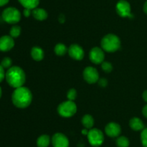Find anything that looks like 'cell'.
<instances>
[{
    "instance_id": "34",
    "label": "cell",
    "mask_w": 147,
    "mask_h": 147,
    "mask_svg": "<svg viewBox=\"0 0 147 147\" xmlns=\"http://www.w3.org/2000/svg\"><path fill=\"white\" fill-rule=\"evenodd\" d=\"M88 131L87 128H85V129H83V131H82V133L83 134V135H88Z\"/></svg>"
},
{
    "instance_id": "18",
    "label": "cell",
    "mask_w": 147,
    "mask_h": 147,
    "mask_svg": "<svg viewBox=\"0 0 147 147\" xmlns=\"http://www.w3.org/2000/svg\"><path fill=\"white\" fill-rule=\"evenodd\" d=\"M81 122L85 128H87V129H91L94 125V119L93 116L89 114H86L82 118Z\"/></svg>"
},
{
    "instance_id": "4",
    "label": "cell",
    "mask_w": 147,
    "mask_h": 147,
    "mask_svg": "<svg viewBox=\"0 0 147 147\" xmlns=\"http://www.w3.org/2000/svg\"><path fill=\"white\" fill-rule=\"evenodd\" d=\"M57 112L63 118H70L76 115L77 112V105L74 101L66 100L61 102L57 108Z\"/></svg>"
},
{
    "instance_id": "1",
    "label": "cell",
    "mask_w": 147,
    "mask_h": 147,
    "mask_svg": "<svg viewBox=\"0 0 147 147\" xmlns=\"http://www.w3.org/2000/svg\"><path fill=\"white\" fill-rule=\"evenodd\" d=\"M32 101V94L30 89L26 86L16 88L11 95L13 105L20 109H24L30 106Z\"/></svg>"
},
{
    "instance_id": "5",
    "label": "cell",
    "mask_w": 147,
    "mask_h": 147,
    "mask_svg": "<svg viewBox=\"0 0 147 147\" xmlns=\"http://www.w3.org/2000/svg\"><path fill=\"white\" fill-rule=\"evenodd\" d=\"M3 20L8 24H14L21 20V13L17 8L13 7H7L2 12L1 14Z\"/></svg>"
},
{
    "instance_id": "2",
    "label": "cell",
    "mask_w": 147,
    "mask_h": 147,
    "mask_svg": "<svg viewBox=\"0 0 147 147\" xmlns=\"http://www.w3.org/2000/svg\"><path fill=\"white\" fill-rule=\"evenodd\" d=\"M5 79L10 86L16 89L24 84L26 75L24 70L20 66H11L6 72Z\"/></svg>"
},
{
    "instance_id": "14",
    "label": "cell",
    "mask_w": 147,
    "mask_h": 147,
    "mask_svg": "<svg viewBox=\"0 0 147 147\" xmlns=\"http://www.w3.org/2000/svg\"><path fill=\"white\" fill-rule=\"evenodd\" d=\"M129 126L134 131H142L144 128V124L140 118L134 117L129 120Z\"/></svg>"
},
{
    "instance_id": "9",
    "label": "cell",
    "mask_w": 147,
    "mask_h": 147,
    "mask_svg": "<svg viewBox=\"0 0 147 147\" xmlns=\"http://www.w3.org/2000/svg\"><path fill=\"white\" fill-rule=\"evenodd\" d=\"M89 59L95 64H101L104 61V50L99 47H94L90 50Z\"/></svg>"
},
{
    "instance_id": "12",
    "label": "cell",
    "mask_w": 147,
    "mask_h": 147,
    "mask_svg": "<svg viewBox=\"0 0 147 147\" xmlns=\"http://www.w3.org/2000/svg\"><path fill=\"white\" fill-rule=\"evenodd\" d=\"M52 144L53 147H68L69 140L65 135L57 133L52 137Z\"/></svg>"
},
{
    "instance_id": "10",
    "label": "cell",
    "mask_w": 147,
    "mask_h": 147,
    "mask_svg": "<svg viewBox=\"0 0 147 147\" xmlns=\"http://www.w3.org/2000/svg\"><path fill=\"white\" fill-rule=\"evenodd\" d=\"M69 56L70 58L76 61H80L84 58V50L78 44H72L68 48Z\"/></svg>"
},
{
    "instance_id": "33",
    "label": "cell",
    "mask_w": 147,
    "mask_h": 147,
    "mask_svg": "<svg viewBox=\"0 0 147 147\" xmlns=\"http://www.w3.org/2000/svg\"><path fill=\"white\" fill-rule=\"evenodd\" d=\"M142 97H143L144 100L146 102H147V90H145L144 92H143V94H142Z\"/></svg>"
},
{
    "instance_id": "31",
    "label": "cell",
    "mask_w": 147,
    "mask_h": 147,
    "mask_svg": "<svg viewBox=\"0 0 147 147\" xmlns=\"http://www.w3.org/2000/svg\"><path fill=\"white\" fill-rule=\"evenodd\" d=\"M9 1V0H0V7H3L7 4Z\"/></svg>"
},
{
    "instance_id": "13",
    "label": "cell",
    "mask_w": 147,
    "mask_h": 147,
    "mask_svg": "<svg viewBox=\"0 0 147 147\" xmlns=\"http://www.w3.org/2000/svg\"><path fill=\"white\" fill-rule=\"evenodd\" d=\"M14 46V40L10 35L0 37V51L7 52L11 50Z\"/></svg>"
},
{
    "instance_id": "28",
    "label": "cell",
    "mask_w": 147,
    "mask_h": 147,
    "mask_svg": "<svg viewBox=\"0 0 147 147\" xmlns=\"http://www.w3.org/2000/svg\"><path fill=\"white\" fill-rule=\"evenodd\" d=\"M5 76L6 72L5 71H4V69L1 66V65L0 64V82H1L4 79H5Z\"/></svg>"
},
{
    "instance_id": "20",
    "label": "cell",
    "mask_w": 147,
    "mask_h": 147,
    "mask_svg": "<svg viewBox=\"0 0 147 147\" xmlns=\"http://www.w3.org/2000/svg\"><path fill=\"white\" fill-rule=\"evenodd\" d=\"M68 51V48L64 43H57L54 48V52L57 56H65Z\"/></svg>"
},
{
    "instance_id": "11",
    "label": "cell",
    "mask_w": 147,
    "mask_h": 147,
    "mask_svg": "<svg viewBox=\"0 0 147 147\" xmlns=\"http://www.w3.org/2000/svg\"><path fill=\"white\" fill-rule=\"evenodd\" d=\"M105 132L106 135L111 138H116L119 137L121 133V127L117 122H111L105 127Z\"/></svg>"
},
{
    "instance_id": "25",
    "label": "cell",
    "mask_w": 147,
    "mask_h": 147,
    "mask_svg": "<svg viewBox=\"0 0 147 147\" xmlns=\"http://www.w3.org/2000/svg\"><path fill=\"white\" fill-rule=\"evenodd\" d=\"M78 93L77 91H76V89H69L68 92L67 93V98L68 100L70 101H74L75 99L77 98Z\"/></svg>"
},
{
    "instance_id": "21",
    "label": "cell",
    "mask_w": 147,
    "mask_h": 147,
    "mask_svg": "<svg viewBox=\"0 0 147 147\" xmlns=\"http://www.w3.org/2000/svg\"><path fill=\"white\" fill-rule=\"evenodd\" d=\"M116 144L118 147H129L130 142L127 137L119 136L116 139Z\"/></svg>"
},
{
    "instance_id": "8",
    "label": "cell",
    "mask_w": 147,
    "mask_h": 147,
    "mask_svg": "<svg viewBox=\"0 0 147 147\" xmlns=\"http://www.w3.org/2000/svg\"><path fill=\"white\" fill-rule=\"evenodd\" d=\"M83 79L88 84H95L99 80V74L97 69L93 66H87L83 72Z\"/></svg>"
},
{
    "instance_id": "19",
    "label": "cell",
    "mask_w": 147,
    "mask_h": 147,
    "mask_svg": "<svg viewBox=\"0 0 147 147\" xmlns=\"http://www.w3.org/2000/svg\"><path fill=\"white\" fill-rule=\"evenodd\" d=\"M50 137L48 135H42L37 140V146L38 147H48L50 144Z\"/></svg>"
},
{
    "instance_id": "17",
    "label": "cell",
    "mask_w": 147,
    "mask_h": 147,
    "mask_svg": "<svg viewBox=\"0 0 147 147\" xmlns=\"http://www.w3.org/2000/svg\"><path fill=\"white\" fill-rule=\"evenodd\" d=\"M18 1L22 7L30 10L37 8L40 4V0H18Z\"/></svg>"
},
{
    "instance_id": "30",
    "label": "cell",
    "mask_w": 147,
    "mask_h": 147,
    "mask_svg": "<svg viewBox=\"0 0 147 147\" xmlns=\"http://www.w3.org/2000/svg\"><path fill=\"white\" fill-rule=\"evenodd\" d=\"M142 114H143V115L145 118H147V104L142 109Z\"/></svg>"
},
{
    "instance_id": "23",
    "label": "cell",
    "mask_w": 147,
    "mask_h": 147,
    "mask_svg": "<svg viewBox=\"0 0 147 147\" xmlns=\"http://www.w3.org/2000/svg\"><path fill=\"white\" fill-rule=\"evenodd\" d=\"M0 64L1 65V66H2L4 69H9V68L11 67L12 60H11L9 57H5L1 60V63H0Z\"/></svg>"
},
{
    "instance_id": "3",
    "label": "cell",
    "mask_w": 147,
    "mask_h": 147,
    "mask_svg": "<svg viewBox=\"0 0 147 147\" xmlns=\"http://www.w3.org/2000/svg\"><path fill=\"white\" fill-rule=\"evenodd\" d=\"M101 48L109 53H114L121 48V40L116 35H106L100 41Z\"/></svg>"
},
{
    "instance_id": "7",
    "label": "cell",
    "mask_w": 147,
    "mask_h": 147,
    "mask_svg": "<svg viewBox=\"0 0 147 147\" xmlns=\"http://www.w3.org/2000/svg\"><path fill=\"white\" fill-rule=\"evenodd\" d=\"M116 10L117 14L121 17H129L131 18V5L126 0H120L118 1L116 6Z\"/></svg>"
},
{
    "instance_id": "27",
    "label": "cell",
    "mask_w": 147,
    "mask_h": 147,
    "mask_svg": "<svg viewBox=\"0 0 147 147\" xmlns=\"http://www.w3.org/2000/svg\"><path fill=\"white\" fill-rule=\"evenodd\" d=\"M98 83L99 86L101 87H106L108 84V81L106 78H101V79H99Z\"/></svg>"
},
{
    "instance_id": "6",
    "label": "cell",
    "mask_w": 147,
    "mask_h": 147,
    "mask_svg": "<svg viewBox=\"0 0 147 147\" xmlns=\"http://www.w3.org/2000/svg\"><path fill=\"white\" fill-rule=\"evenodd\" d=\"M87 136L89 143L93 146H99L104 141L103 132L98 128H91L89 130Z\"/></svg>"
},
{
    "instance_id": "26",
    "label": "cell",
    "mask_w": 147,
    "mask_h": 147,
    "mask_svg": "<svg viewBox=\"0 0 147 147\" xmlns=\"http://www.w3.org/2000/svg\"><path fill=\"white\" fill-rule=\"evenodd\" d=\"M141 141L144 147H147V128H144L141 133Z\"/></svg>"
},
{
    "instance_id": "22",
    "label": "cell",
    "mask_w": 147,
    "mask_h": 147,
    "mask_svg": "<svg viewBox=\"0 0 147 147\" xmlns=\"http://www.w3.org/2000/svg\"><path fill=\"white\" fill-rule=\"evenodd\" d=\"M22 32V29L20 26L19 25H14L11 27L9 30V35L12 37L13 38L18 37L20 35Z\"/></svg>"
},
{
    "instance_id": "29",
    "label": "cell",
    "mask_w": 147,
    "mask_h": 147,
    "mask_svg": "<svg viewBox=\"0 0 147 147\" xmlns=\"http://www.w3.org/2000/svg\"><path fill=\"white\" fill-rule=\"evenodd\" d=\"M23 14H24V16L25 17H30L31 14H32V10L24 8V11H23Z\"/></svg>"
},
{
    "instance_id": "15",
    "label": "cell",
    "mask_w": 147,
    "mask_h": 147,
    "mask_svg": "<svg viewBox=\"0 0 147 147\" xmlns=\"http://www.w3.org/2000/svg\"><path fill=\"white\" fill-rule=\"evenodd\" d=\"M31 56L36 61H40L45 57L44 50L38 46H34L31 49Z\"/></svg>"
},
{
    "instance_id": "35",
    "label": "cell",
    "mask_w": 147,
    "mask_h": 147,
    "mask_svg": "<svg viewBox=\"0 0 147 147\" xmlns=\"http://www.w3.org/2000/svg\"><path fill=\"white\" fill-rule=\"evenodd\" d=\"M144 11L147 14V1L145 2L144 5Z\"/></svg>"
},
{
    "instance_id": "24",
    "label": "cell",
    "mask_w": 147,
    "mask_h": 147,
    "mask_svg": "<svg viewBox=\"0 0 147 147\" xmlns=\"http://www.w3.org/2000/svg\"><path fill=\"white\" fill-rule=\"evenodd\" d=\"M101 69L106 73H111L113 71V65L109 61H103L101 63Z\"/></svg>"
},
{
    "instance_id": "16",
    "label": "cell",
    "mask_w": 147,
    "mask_h": 147,
    "mask_svg": "<svg viewBox=\"0 0 147 147\" xmlns=\"http://www.w3.org/2000/svg\"><path fill=\"white\" fill-rule=\"evenodd\" d=\"M32 16L38 21H43L48 17L47 11L42 8H35L32 10Z\"/></svg>"
},
{
    "instance_id": "36",
    "label": "cell",
    "mask_w": 147,
    "mask_h": 147,
    "mask_svg": "<svg viewBox=\"0 0 147 147\" xmlns=\"http://www.w3.org/2000/svg\"><path fill=\"white\" fill-rule=\"evenodd\" d=\"M1 95H2V90H1V86H0V99H1Z\"/></svg>"
},
{
    "instance_id": "32",
    "label": "cell",
    "mask_w": 147,
    "mask_h": 147,
    "mask_svg": "<svg viewBox=\"0 0 147 147\" xmlns=\"http://www.w3.org/2000/svg\"><path fill=\"white\" fill-rule=\"evenodd\" d=\"M65 16L63 15V14H61V15L59 17V22H60V23H63V22H65Z\"/></svg>"
}]
</instances>
